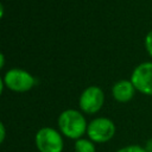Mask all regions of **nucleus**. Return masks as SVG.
<instances>
[{
    "mask_svg": "<svg viewBox=\"0 0 152 152\" xmlns=\"http://www.w3.org/2000/svg\"><path fill=\"white\" fill-rule=\"evenodd\" d=\"M57 126L63 137L76 141L87 134L88 122L81 112L76 109H65L59 114Z\"/></svg>",
    "mask_w": 152,
    "mask_h": 152,
    "instance_id": "f257e3e1",
    "label": "nucleus"
},
{
    "mask_svg": "<svg viewBox=\"0 0 152 152\" xmlns=\"http://www.w3.org/2000/svg\"><path fill=\"white\" fill-rule=\"evenodd\" d=\"M64 137L53 127H42L36 132L34 145L38 152H63Z\"/></svg>",
    "mask_w": 152,
    "mask_h": 152,
    "instance_id": "f03ea898",
    "label": "nucleus"
},
{
    "mask_svg": "<svg viewBox=\"0 0 152 152\" xmlns=\"http://www.w3.org/2000/svg\"><path fill=\"white\" fill-rule=\"evenodd\" d=\"M116 127L112 119L99 116L88 122L87 138L95 144H104L112 140L115 135Z\"/></svg>",
    "mask_w": 152,
    "mask_h": 152,
    "instance_id": "7ed1b4c3",
    "label": "nucleus"
},
{
    "mask_svg": "<svg viewBox=\"0 0 152 152\" xmlns=\"http://www.w3.org/2000/svg\"><path fill=\"white\" fill-rule=\"evenodd\" d=\"M2 81L7 88L18 93H24L30 90L36 83V80L30 72L21 69H17V68L10 69L5 74Z\"/></svg>",
    "mask_w": 152,
    "mask_h": 152,
    "instance_id": "20e7f679",
    "label": "nucleus"
},
{
    "mask_svg": "<svg viewBox=\"0 0 152 152\" xmlns=\"http://www.w3.org/2000/svg\"><path fill=\"white\" fill-rule=\"evenodd\" d=\"M104 103V94L101 88L96 86H90L86 88L80 96V108L86 114L97 113Z\"/></svg>",
    "mask_w": 152,
    "mask_h": 152,
    "instance_id": "39448f33",
    "label": "nucleus"
},
{
    "mask_svg": "<svg viewBox=\"0 0 152 152\" xmlns=\"http://www.w3.org/2000/svg\"><path fill=\"white\" fill-rule=\"evenodd\" d=\"M131 82L134 88L145 95H152V63L139 64L132 72Z\"/></svg>",
    "mask_w": 152,
    "mask_h": 152,
    "instance_id": "423d86ee",
    "label": "nucleus"
},
{
    "mask_svg": "<svg viewBox=\"0 0 152 152\" xmlns=\"http://www.w3.org/2000/svg\"><path fill=\"white\" fill-rule=\"evenodd\" d=\"M135 88L131 81L127 80H121L118 81L113 88H112V95L118 102H128L129 100L133 99Z\"/></svg>",
    "mask_w": 152,
    "mask_h": 152,
    "instance_id": "0eeeda50",
    "label": "nucleus"
},
{
    "mask_svg": "<svg viewBox=\"0 0 152 152\" xmlns=\"http://www.w3.org/2000/svg\"><path fill=\"white\" fill-rule=\"evenodd\" d=\"M96 144L89 138H81L75 141L74 151L75 152H96Z\"/></svg>",
    "mask_w": 152,
    "mask_h": 152,
    "instance_id": "6e6552de",
    "label": "nucleus"
},
{
    "mask_svg": "<svg viewBox=\"0 0 152 152\" xmlns=\"http://www.w3.org/2000/svg\"><path fill=\"white\" fill-rule=\"evenodd\" d=\"M115 152H146L145 147L138 144H131V145H126L120 147L119 150H116Z\"/></svg>",
    "mask_w": 152,
    "mask_h": 152,
    "instance_id": "1a4fd4ad",
    "label": "nucleus"
},
{
    "mask_svg": "<svg viewBox=\"0 0 152 152\" xmlns=\"http://www.w3.org/2000/svg\"><path fill=\"white\" fill-rule=\"evenodd\" d=\"M145 46L150 53V56L152 57V31H150L145 38Z\"/></svg>",
    "mask_w": 152,
    "mask_h": 152,
    "instance_id": "9d476101",
    "label": "nucleus"
},
{
    "mask_svg": "<svg viewBox=\"0 0 152 152\" xmlns=\"http://www.w3.org/2000/svg\"><path fill=\"white\" fill-rule=\"evenodd\" d=\"M6 137V131H5V125L0 124V142H4Z\"/></svg>",
    "mask_w": 152,
    "mask_h": 152,
    "instance_id": "9b49d317",
    "label": "nucleus"
},
{
    "mask_svg": "<svg viewBox=\"0 0 152 152\" xmlns=\"http://www.w3.org/2000/svg\"><path fill=\"white\" fill-rule=\"evenodd\" d=\"M145 150H146V152H152V138H150L147 141H146V144H145Z\"/></svg>",
    "mask_w": 152,
    "mask_h": 152,
    "instance_id": "f8f14e48",
    "label": "nucleus"
},
{
    "mask_svg": "<svg viewBox=\"0 0 152 152\" xmlns=\"http://www.w3.org/2000/svg\"><path fill=\"white\" fill-rule=\"evenodd\" d=\"M0 59H1V68L4 66V63H5V57L4 55H0Z\"/></svg>",
    "mask_w": 152,
    "mask_h": 152,
    "instance_id": "ddd939ff",
    "label": "nucleus"
}]
</instances>
